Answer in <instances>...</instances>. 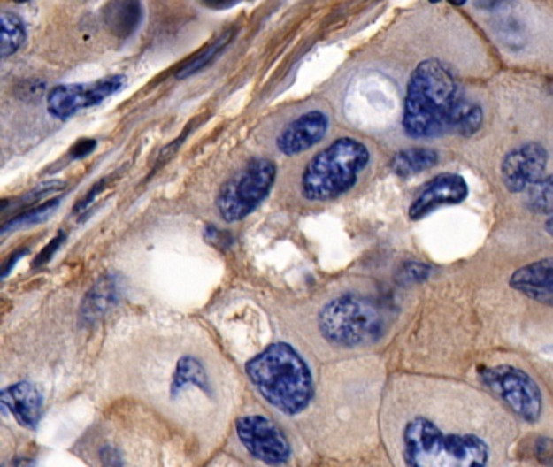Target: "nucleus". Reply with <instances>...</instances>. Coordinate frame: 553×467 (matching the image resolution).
<instances>
[{
	"mask_svg": "<svg viewBox=\"0 0 553 467\" xmlns=\"http://www.w3.org/2000/svg\"><path fill=\"white\" fill-rule=\"evenodd\" d=\"M467 103L457 77L442 60H422L409 77L403 130L412 140L457 134Z\"/></svg>",
	"mask_w": 553,
	"mask_h": 467,
	"instance_id": "1",
	"label": "nucleus"
},
{
	"mask_svg": "<svg viewBox=\"0 0 553 467\" xmlns=\"http://www.w3.org/2000/svg\"><path fill=\"white\" fill-rule=\"evenodd\" d=\"M247 377L273 408L296 416L313 399L311 369L301 354L286 342H274L245 365Z\"/></svg>",
	"mask_w": 553,
	"mask_h": 467,
	"instance_id": "2",
	"label": "nucleus"
},
{
	"mask_svg": "<svg viewBox=\"0 0 553 467\" xmlns=\"http://www.w3.org/2000/svg\"><path fill=\"white\" fill-rule=\"evenodd\" d=\"M490 456L486 438L447 432L426 416L409 418L403 428V457L411 467L487 466Z\"/></svg>",
	"mask_w": 553,
	"mask_h": 467,
	"instance_id": "3",
	"label": "nucleus"
},
{
	"mask_svg": "<svg viewBox=\"0 0 553 467\" xmlns=\"http://www.w3.org/2000/svg\"><path fill=\"white\" fill-rule=\"evenodd\" d=\"M370 163L365 143L344 136L311 157L302 174V194L311 202H330L348 194Z\"/></svg>",
	"mask_w": 553,
	"mask_h": 467,
	"instance_id": "4",
	"label": "nucleus"
},
{
	"mask_svg": "<svg viewBox=\"0 0 553 467\" xmlns=\"http://www.w3.org/2000/svg\"><path fill=\"white\" fill-rule=\"evenodd\" d=\"M319 328L331 344L352 349L377 342L385 333V318L373 302L344 294L321 309Z\"/></svg>",
	"mask_w": 553,
	"mask_h": 467,
	"instance_id": "5",
	"label": "nucleus"
},
{
	"mask_svg": "<svg viewBox=\"0 0 553 467\" xmlns=\"http://www.w3.org/2000/svg\"><path fill=\"white\" fill-rule=\"evenodd\" d=\"M276 180V165L268 157H255L221 187L216 208L226 223L242 221L268 196Z\"/></svg>",
	"mask_w": 553,
	"mask_h": 467,
	"instance_id": "6",
	"label": "nucleus"
},
{
	"mask_svg": "<svg viewBox=\"0 0 553 467\" xmlns=\"http://www.w3.org/2000/svg\"><path fill=\"white\" fill-rule=\"evenodd\" d=\"M479 377L484 387L490 389L496 398L502 399L521 420L535 424L542 416V389L525 370L510 364H500L479 369Z\"/></svg>",
	"mask_w": 553,
	"mask_h": 467,
	"instance_id": "7",
	"label": "nucleus"
},
{
	"mask_svg": "<svg viewBox=\"0 0 553 467\" xmlns=\"http://www.w3.org/2000/svg\"><path fill=\"white\" fill-rule=\"evenodd\" d=\"M237 437L253 457L266 464H286L291 457V445L273 420L265 416H245L235 424Z\"/></svg>",
	"mask_w": 553,
	"mask_h": 467,
	"instance_id": "8",
	"label": "nucleus"
},
{
	"mask_svg": "<svg viewBox=\"0 0 553 467\" xmlns=\"http://www.w3.org/2000/svg\"><path fill=\"white\" fill-rule=\"evenodd\" d=\"M124 87L122 75L101 78L93 83H73L52 88L48 95L49 114L58 119H68L87 107L97 106L107 97L116 95Z\"/></svg>",
	"mask_w": 553,
	"mask_h": 467,
	"instance_id": "9",
	"label": "nucleus"
},
{
	"mask_svg": "<svg viewBox=\"0 0 553 467\" xmlns=\"http://www.w3.org/2000/svg\"><path fill=\"white\" fill-rule=\"evenodd\" d=\"M549 151L542 143L527 142L510 149L500 165L502 182L510 194H525L544 179Z\"/></svg>",
	"mask_w": 553,
	"mask_h": 467,
	"instance_id": "10",
	"label": "nucleus"
},
{
	"mask_svg": "<svg viewBox=\"0 0 553 467\" xmlns=\"http://www.w3.org/2000/svg\"><path fill=\"white\" fill-rule=\"evenodd\" d=\"M469 196L466 179L457 172H442L432 177L418 190L409 204L408 218L411 221H420L434 213L438 208L461 204Z\"/></svg>",
	"mask_w": 553,
	"mask_h": 467,
	"instance_id": "11",
	"label": "nucleus"
},
{
	"mask_svg": "<svg viewBox=\"0 0 553 467\" xmlns=\"http://www.w3.org/2000/svg\"><path fill=\"white\" fill-rule=\"evenodd\" d=\"M330 126V119L321 111H311L284 126L276 146L282 155H301L321 142Z\"/></svg>",
	"mask_w": 553,
	"mask_h": 467,
	"instance_id": "12",
	"label": "nucleus"
},
{
	"mask_svg": "<svg viewBox=\"0 0 553 467\" xmlns=\"http://www.w3.org/2000/svg\"><path fill=\"white\" fill-rule=\"evenodd\" d=\"M510 287L531 301L553 309V256L518 268L510 278Z\"/></svg>",
	"mask_w": 553,
	"mask_h": 467,
	"instance_id": "13",
	"label": "nucleus"
},
{
	"mask_svg": "<svg viewBox=\"0 0 553 467\" xmlns=\"http://www.w3.org/2000/svg\"><path fill=\"white\" fill-rule=\"evenodd\" d=\"M2 404L9 409L19 425L38 427L42 414V396L39 389L29 381H19L2 391Z\"/></svg>",
	"mask_w": 553,
	"mask_h": 467,
	"instance_id": "14",
	"label": "nucleus"
},
{
	"mask_svg": "<svg viewBox=\"0 0 553 467\" xmlns=\"http://www.w3.org/2000/svg\"><path fill=\"white\" fill-rule=\"evenodd\" d=\"M120 286L114 276L101 278L99 281L88 291L81 309H80V320L83 325H91L95 321L103 318L107 311L111 310L119 301Z\"/></svg>",
	"mask_w": 553,
	"mask_h": 467,
	"instance_id": "15",
	"label": "nucleus"
},
{
	"mask_svg": "<svg viewBox=\"0 0 553 467\" xmlns=\"http://www.w3.org/2000/svg\"><path fill=\"white\" fill-rule=\"evenodd\" d=\"M438 161H440V155L437 149L427 148V146H412V148L401 149L393 156L389 161V167L393 174L408 179V177L426 172L428 169L435 167Z\"/></svg>",
	"mask_w": 553,
	"mask_h": 467,
	"instance_id": "16",
	"label": "nucleus"
},
{
	"mask_svg": "<svg viewBox=\"0 0 553 467\" xmlns=\"http://www.w3.org/2000/svg\"><path fill=\"white\" fill-rule=\"evenodd\" d=\"M142 15L138 0H112L104 9V23L119 38H128L138 28Z\"/></svg>",
	"mask_w": 553,
	"mask_h": 467,
	"instance_id": "17",
	"label": "nucleus"
},
{
	"mask_svg": "<svg viewBox=\"0 0 553 467\" xmlns=\"http://www.w3.org/2000/svg\"><path fill=\"white\" fill-rule=\"evenodd\" d=\"M2 58L13 56L27 38L25 23L13 13H2Z\"/></svg>",
	"mask_w": 553,
	"mask_h": 467,
	"instance_id": "18",
	"label": "nucleus"
},
{
	"mask_svg": "<svg viewBox=\"0 0 553 467\" xmlns=\"http://www.w3.org/2000/svg\"><path fill=\"white\" fill-rule=\"evenodd\" d=\"M526 203L529 210L539 214H553V174L545 175L537 184L533 185L527 192Z\"/></svg>",
	"mask_w": 553,
	"mask_h": 467,
	"instance_id": "19",
	"label": "nucleus"
},
{
	"mask_svg": "<svg viewBox=\"0 0 553 467\" xmlns=\"http://www.w3.org/2000/svg\"><path fill=\"white\" fill-rule=\"evenodd\" d=\"M231 38H233V31L226 33V34L219 39H216L210 48L204 49V52H200L192 62H188L187 65L180 68L175 77L179 78V80H184V78L190 77V75H194L196 72H200V70L206 67V65H210L214 58L218 57V56L223 52V49L229 44Z\"/></svg>",
	"mask_w": 553,
	"mask_h": 467,
	"instance_id": "20",
	"label": "nucleus"
},
{
	"mask_svg": "<svg viewBox=\"0 0 553 467\" xmlns=\"http://www.w3.org/2000/svg\"><path fill=\"white\" fill-rule=\"evenodd\" d=\"M187 383H194L196 387L206 388L204 367L196 360L190 359V357L180 360L174 377V388L175 387H184Z\"/></svg>",
	"mask_w": 553,
	"mask_h": 467,
	"instance_id": "21",
	"label": "nucleus"
},
{
	"mask_svg": "<svg viewBox=\"0 0 553 467\" xmlns=\"http://www.w3.org/2000/svg\"><path fill=\"white\" fill-rule=\"evenodd\" d=\"M58 203H60V200L56 198V200L48 202V203L39 204L38 208L28 210L27 213L19 214L15 219H12L9 224H5L4 231H9V229H13V227H23V226L42 223L46 218H49V214L56 211Z\"/></svg>",
	"mask_w": 553,
	"mask_h": 467,
	"instance_id": "22",
	"label": "nucleus"
},
{
	"mask_svg": "<svg viewBox=\"0 0 553 467\" xmlns=\"http://www.w3.org/2000/svg\"><path fill=\"white\" fill-rule=\"evenodd\" d=\"M430 272H432V270H430V266H427V264L419 262H411L404 264L401 274H403L404 282H420L426 281Z\"/></svg>",
	"mask_w": 553,
	"mask_h": 467,
	"instance_id": "23",
	"label": "nucleus"
},
{
	"mask_svg": "<svg viewBox=\"0 0 553 467\" xmlns=\"http://www.w3.org/2000/svg\"><path fill=\"white\" fill-rule=\"evenodd\" d=\"M64 187L62 182H58V180H54V182H44V184L38 185L35 190H31L29 194L25 195L23 198H21V203H33V202H38L41 196H44V195L54 194V192H58Z\"/></svg>",
	"mask_w": 553,
	"mask_h": 467,
	"instance_id": "24",
	"label": "nucleus"
},
{
	"mask_svg": "<svg viewBox=\"0 0 553 467\" xmlns=\"http://www.w3.org/2000/svg\"><path fill=\"white\" fill-rule=\"evenodd\" d=\"M67 239V234L65 233H58V237L54 239V241H50V242L44 247V250L39 253L38 258H36V262H35V266H41V264H44V263H48L50 258H52V255L58 252V247L62 245V242Z\"/></svg>",
	"mask_w": 553,
	"mask_h": 467,
	"instance_id": "25",
	"label": "nucleus"
},
{
	"mask_svg": "<svg viewBox=\"0 0 553 467\" xmlns=\"http://www.w3.org/2000/svg\"><path fill=\"white\" fill-rule=\"evenodd\" d=\"M206 241L214 243L216 247H229L233 243V237L229 235V233H223L219 229H216L214 226H208L206 227Z\"/></svg>",
	"mask_w": 553,
	"mask_h": 467,
	"instance_id": "26",
	"label": "nucleus"
},
{
	"mask_svg": "<svg viewBox=\"0 0 553 467\" xmlns=\"http://www.w3.org/2000/svg\"><path fill=\"white\" fill-rule=\"evenodd\" d=\"M95 148H96V140H80V142H77V145L72 148L70 155H72V157H85Z\"/></svg>",
	"mask_w": 553,
	"mask_h": 467,
	"instance_id": "27",
	"label": "nucleus"
},
{
	"mask_svg": "<svg viewBox=\"0 0 553 467\" xmlns=\"http://www.w3.org/2000/svg\"><path fill=\"white\" fill-rule=\"evenodd\" d=\"M104 187H106V179H104V180H99V182H97V184L95 185L89 192H88L87 196H85L80 203H77V210H75V211H81V210H85L88 204L91 203V202L95 200V196H96V195L99 194Z\"/></svg>",
	"mask_w": 553,
	"mask_h": 467,
	"instance_id": "28",
	"label": "nucleus"
},
{
	"mask_svg": "<svg viewBox=\"0 0 553 467\" xmlns=\"http://www.w3.org/2000/svg\"><path fill=\"white\" fill-rule=\"evenodd\" d=\"M202 2H204V5L210 7V9H227V7H231L239 0H202Z\"/></svg>",
	"mask_w": 553,
	"mask_h": 467,
	"instance_id": "29",
	"label": "nucleus"
},
{
	"mask_svg": "<svg viewBox=\"0 0 553 467\" xmlns=\"http://www.w3.org/2000/svg\"><path fill=\"white\" fill-rule=\"evenodd\" d=\"M430 4H440V2H448V4H451V5H455V7H463V5H466L467 0H428Z\"/></svg>",
	"mask_w": 553,
	"mask_h": 467,
	"instance_id": "30",
	"label": "nucleus"
},
{
	"mask_svg": "<svg viewBox=\"0 0 553 467\" xmlns=\"http://www.w3.org/2000/svg\"><path fill=\"white\" fill-rule=\"evenodd\" d=\"M545 231L549 233L550 237H553V214L547 219V223H545Z\"/></svg>",
	"mask_w": 553,
	"mask_h": 467,
	"instance_id": "31",
	"label": "nucleus"
},
{
	"mask_svg": "<svg viewBox=\"0 0 553 467\" xmlns=\"http://www.w3.org/2000/svg\"><path fill=\"white\" fill-rule=\"evenodd\" d=\"M15 2H19V4H21V2H28V0H15Z\"/></svg>",
	"mask_w": 553,
	"mask_h": 467,
	"instance_id": "32",
	"label": "nucleus"
}]
</instances>
